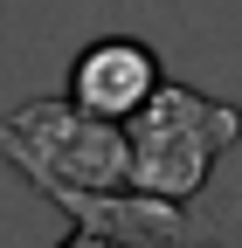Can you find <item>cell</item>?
Masks as SVG:
<instances>
[{"instance_id": "obj_1", "label": "cell", "mask_w": 242, "mask_h": 248, "mask_svg": "<svg viewBox=\"0 0 242 248\" xmlns=\"http://www.w3.org/2000/svg\"><path fill=\"white\" fill-rule=\"evenodd\" d=\"M125 131H132V186L159 200H194L215 159L242 138V104L187 83H159V97L138 117H125Z\"/></svg>"}, {"instance_id": "obj_2", "label": "cell", "mask_w": 242, "mask_h": 248, "mask_svg": "<svg viewBox=\"0 0 242 248\" xmlns=\"http://www.w3.org/2000/svg\"><path fill=\"white\" fill-rule=\"evenodd\" d=\"M159 83L166 76H159L153 42H132V35H97L69 62V97L97 117H138L159 97Z\"/></svg>"}, {"instance_id": "obj_3", "label": "cell", "mask_w": 242, "mask_h": 248, "mask_svg": "<svg viewBox=\"0 0 242 248\" xmlns=\"http://www.w3.org/2000/svg\"><path fill=\"white\" fill-rule=\"evenodd\" d=\"M55 248H132V241H118V234H97V228H69Z\"/></svg>"}]
</instances>
